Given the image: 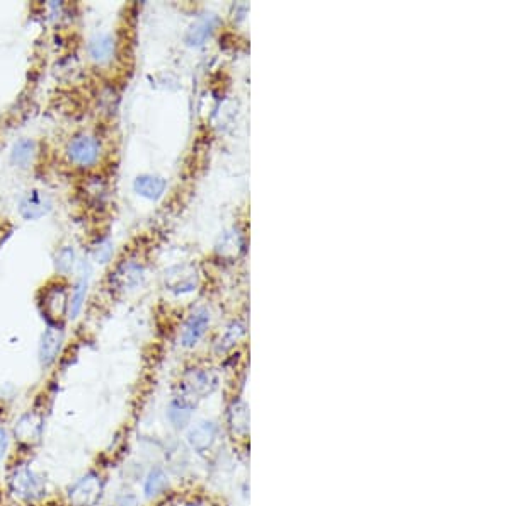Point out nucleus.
<instances>
[{"mask_svg": "<svg viewBox=\"0 0 511 506\" xmlns=\"http://www.w3.org/2000/svg\"><path fill=\"white\" fill-rule=\"evenodd\" d=\"M9 491L14 498L26 503L41 500L47 494V479L29 466H16L9 474Z\"/></svg>", "mask_w": 511, "mask_h": 506, "instance_id": "f257e3e1", "label": "nucleus"}, {"mask_svg": "<svg viewBox=\"0 0 511 506\" xmlns=\"http://www.w3.org/2000/svg\"><path fill=\"white\" fill-rule=\"evenodd\" d=\"M103 494V479L97 472H87L66 491L70 506H94Z\"/></svg>", "mask_w": 511, "mask_h": 506, "instance_id": "f03ea898", "label": "nucleus"}, {"mask_svg": "<svg viewBox=\"0 0 511 506\" xmlns=\"http://www.w3.org/2000/svg\"><path fill=\"white\" fill-rule=\"evenodd\" d=\"M41 435H43V416L36 411H29L16 421L14 436L21 445H36L41 440Z\"/></svg>", "mask_w": 511, "mask_h": 506, "instance_id": "7ed1b4c3", "label": "nucleus"}, {"mask_svg": "<svg viewBox=\"0 0 511 506\" xmlns=\"http://www.w3.org/2000/svg\"><path fill=\"white\" fill-rule=\"evenodd\" d=\"M68 157L72 159V162L82 167L92 166L99 157V144L87 135L73 138L68 145Z\"/></svg>", "mask_w": 511, "mask_h": 506, "instance_id": "20e7f679", "label": "nucleus"}, {"mask_svg": "<svg viewBox=\"0 0 511 506\" xmlns=\"http://www.w3.org/2000/svg\"><path fill=\"white\" fill-rule=\"evenodd\" d=\"M64 344V329L60 326H48L41 336L40 343V363L43 366H50L57 360L58 353Z\"/></svg>", "mask_w": 511, "mask_h": 506, "instance_id": "39448f33", "label": "nucleus"}, {"mask_svg": "<svg viewBox=\"0 0 511 506\" xmlns=\"http://www.w3.org/2000/svg\"><path fill=\"white\" fill-rule=\"evenodd\" d=\"M51 210V200L43 191L33 190L21 200L19 214L26 220H38Z\"/></svg>", "mask_w": 511, "mask_h": 506, "instance_id": "423d86ee", "label": "nucleus"}, {"mask_svg": "<svg viewBox=\"0 0 511 506\" xmlns=\"http://www.w3.org/2000/svg\"><path fill=\"white\" fill-rule=\"evenodd\" d=\"M68 310V299H66V292L64 287H55L47 290L43 299V312L50 320H58L65 316Z\"/></svg>", "mask_w": 511, "mask_h": 506, "instance_id": "0eeeda50", "label": "nucleus"}, {"mask_svg": "<svg viewBox=\"0 0 511 506\" xmlns=\"http://www.w3.org/2000/svg\"><path fill=\"white\" fill-rule=\"evenodd\" d=\"M210 316L205 310H199V312L192 314V317L188 320L186 327H184L183 333V344L184 346H195L199 341V338L205 334L206 327H208Z\"/></svg>", "mask_w": 511, "mask_h": 506, "instance_id": "6e6552de", "label": "nucleus"}, {"mask_svg": "<svg viewBox=\"0 0 511 506\" xmlns=\"http://www.w3.org/2000/svg\"><path fill=\"white\" fill-rule=\"evenodd\" d=\"M135 191L143 198H149V200H159L160 197L166 191V181L159 176H149V174H143L135 179Z\"/></svg>", "mask_w": 511, "mask_h": 506, "instance_id": "1a4fd4ad", "label": "nucleus"}, {"mask_svg": "<svg viewBox=\"0 0 511 506\" xmlns=\"http://www.w3.org/2000/svg\"><path fill=\"white\" fill-rule=\"evenodd\" d=\"M89 273H90V268H89V264H87L86 273H84V271L80 273L79 283H77V287L72 293V299H70V302H68L70 319H75V317L80 314V310H82L84 300H86V295H87V287H89Z\"/></svg>", "mask_w": 511, "mask_h": 506, "instance_id": "9d476101", "label": "nucleus"}, {"mask_svg": "<svg viewBox=\"0 0 511 506\" xmlns=\"http://www.w3.org/2000/svg\"><path fill=\"white\" fill-rule=\"evenodd\" d=\"M89 53L92 57V60L99 62H108L114 53V41L110 34H99V36L94 38L89 45Z\"/></svg>", "mask_w": 511, "mask_h": 506, "instance_id": "9b49d317", "label": "nucleus"}, {"mask_svg": "<svg viewBox=\"0 0 511 506\" xmlns=\"http://www.w3.org/2000/svg\"><path fill=\"white\" fill-rule=\"evenodd\" d=\"M33 155L34 142L31 140V138H24V140H19L14 145L12 153H10V160H12V164H16L17 167H21V169H26V167H29Z\"/></svg>", "mask_w": 511, "mask_h": 506, "instance_id": "f8f14e48", "label": "nucleus"}, {"mask_svg": "<svg viewBox=\"0 0 511 506\" xmlns=\"http://www.w3.org/2000/svg\"><path fill=\"white\" fill-rule=\"evenodd\" d=\"M216 24V17H205V19L199 21L198 24H195V26L191 27L190 34H188V43L190 45H203V41L206 40V38L212 34L213 27H215Z\"/></svg>", "mask_w": 511, "mask_h": 506, "instance_id": "ddd939ff", "label": "nucleus"}, {"mask_svg": "<svg viewBox=\"0 0 511 506\" xmlns=\"http://www.w3.org/2000/svg\"><path fill=\"white\" fill-rule=\"evenodd\" d=\"M213 436H215V431H213L212 425L203 423L190 433V443L196 450H205L206 446L212 445Z\"/></svg>", "mask_w": 511, "mask_h": 506, "instance_id": "4468645a", "label": "nucleus"}, {"mask_svg": "<svg viewBox=\"0 0 511 506\" xmlns=\"http://www.w3.org/2000/svg\"><path fill=\"white\" fill-rule=\"evenodd\" d=\"M191 413V406L188 404V401L184 397H179L177 401H174L171 404V411H169V418L173 420V423H176V427H183L184 423L188 421Z\"/></svg>", "mask_w": 511, "mask_h": 506, "instance_id": "2eb2a0df", "label": "nucleus"}, {"mask_svg": "<svg viewBox=\"0 0 511 506\" xmlns=\"http://www.w3.org/2000/svg\"><path fill=\"white\" fill-rule=\"evenodd\" d=\"M73 263H75V251L70 246L62 247L57 253V256H55V268L62 275H68L72 271Z\"/></svg>", "mask_w": 511, "mask_h": 506, "instance_id": "dca6fc26", "label": "nucleus"}, {"mask_svg": "<svg viewBox=\"0 0 511 506\" xmlns=\"http://www.w3.org/2000/svg\"><path fill=\"white\" fill-rule=\"evenodd\" d=\"M166 486H167V479H166V476H164L162 470H159V469L152 470V472L149 474V477H147V483H145L147 496L149 498L157 496V494H160L164 490H166Z\"/></svg>", "mask_w": 511, "mask_h": 506, "instance_id": "f3484780", "label": "nucleus"}, {"mask_svg": "<svg viewBox=\"0 0 511 506\" xmlns=\"http://www.w3.org/2000/svg\"><path fill=\"white\" fill-rule=\"evenodd\" d=\"M184 385H186V390L190 394L203 396V394L210 392V375L206 372H196Z\"/></svg>", "mask_w": 511, "mask_h": 506, "instance_id": "a211bd4d", "label": "nucleus"}, {"mask_svg": "<svg viewBox=\"0 0 511 506\" xmlns=\"http://www.w3.org/2000/svg\"><path fill=\"white\" fill-rule=\"evenodd\" d=\"M113 244H111V240H104V242H101L99 246L96 247V251H94V257H96V261H99V263H108V261L111 260V256H113Z\"/></svg>", "mask_w": 511, "mask_h": 506, "instance_id": "6ab92c4d", "label": "nucleus"}, {"mask_svg": "<svg viewBox=\"0 0 511 506\" xmlns=\"http://www.w3.org/2000/svg\"><path fill=\"white\" fill-rule=\"evenodd\" d=\"M7 450H9V435H7L5 428L0 427V462L5 459Z\"/></svg>", "mask_w": 511, "mask_h": 506, "instance_id": "aec40b11", "label": "nucleus"}]
</instances>
